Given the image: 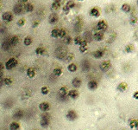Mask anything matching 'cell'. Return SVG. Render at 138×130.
Wrapping results in <instances>:
<instances>
[{"label":"cell","mask_w":138,"mask_h":130,"mask_svg":"<svg viewBox=\"0 0 138 130\" xmlns=\"http://www.w3.org/2000/svg\"><path fill=\"white\" fill-rule=\"evenodd\" d=\"M17 64H18V61L16 58H14V57H11V58H10L6 63H5L4 66L6 69L12 70L14 68H16V67L17 66Z\"/></svg>","instance_id":"1"},{"label":"cell","mask_w":138,"mask_h":130,"mask_svg":"<svg viewBox=\"0 0 138 130\" xmlns=\"http://www.w3.org/2000/svg\"><path fill=\"white\" fill-rule=\"evenodd\" d=\"M50 116L48 115H43L41 116V120L40 122V124L42 128H48L50 124Z\"/></svg>","instance_id":"2"},{"label":"cell","mask_w":138,"mask_h":130,"mask_svg":"<svg viewBox=\"0 0 138 130\" xmlns=\"http://www.w3.org/2000/svg\"><path fill=\"white\" fill-rule=\"evenodd\" d=\"M14 18V14L11 11H4L2 14V19L5 22H11Z\"/></svg>","instance_id":"3"},{"label":"cell","mask_w":138,"mask_h":130,"mask_svg":"<svg viewBox=\"0 0 138 130\" xmlns=\"http://www.w3.org/2000/svg\"><path fill=\"white\" fill-rule=\"evenodd\" d=\"M66 117L69 121H75L78 118V115H77V113L74 110H68V112L66 115Z\"/></svg>","instance_id":"4"},{"label":"cell","mask_w":138,"mask_h":130,"mask_svg":"<svg viewBox=\"0 0 138 130\" xmlns=\"http://www.w3.org/2000/svg\"><path fill=\"white\" fill-rule=\"evenodd\" d=\"M89 14H90V16H92V17H100L101 12H100V10H99L98 7H92L90 10V11H89Z\"/></svg>","instance_id":"5"},{"label":"cell","mask_w":138,"mask_h":130,"mask_svg":"<svg viewBox=\"0 0 138 130\" xmlns=\"http://www.w3.org/2000/svg\"><path fill=\"white\" fill-rule=\"evenodd\" d=\"M111 64L110 61H104V62L100 64L99 68H100V69L102 70V71L105 72V71H107V70H109L110 68H111Z\"/></svg>","instance_id":"6"},{"label":"cell","mask_w":138,"mask_h":130,"mask_svg":"<svg viewBox=\"0 0 138 130\" xmlns=\"http://www.w3.org/2000/svg\"><path fill=\"white\" fill-rule=\"evenodd\" d=\"M107 27H108V25H107V24H106V22L104 20H100V21H99V22H98L97 28H98V30H99V31H106Z\"/></svg>","instance_id":"7"},{"label":"cell","mask_w":138,"mask_h":130,"mask_svg":"<svg viewBox=\"0 0 138 130\" xmlns=\"http://www.w3.org/2000/svg\"><path fill=\"white\" fill-rule=\"evenodd\" d=\"M59 21V16L56 13H52L50 14V16L48 17V22L51 24H57Z\"/></svg>","instance_id":"8"},{"label":"cell","mask_w":138,"mask_h":130,"mask_svg":"<svg viewBox=\"0 0 138 130\" xmlns=\"http://www.w3.org/2000/svg\"><path fill=\"white\" fill-rule=\"evenodd\" d=\"M39 108L42 112H48L50 109V104L47 101H43L39 104Z\"/></svg>","instance_id":"9"},{"label":"cell","mask_w":138,"mask_h":130,"mask_svg":"<svg viewBox=\"0 0 138 130\" xmlns=\"http://www.w3.org/2000/svg\"><path fill=\"white\" fill-rule=\"evenodd\" d=\"M87 87L90 90H96L99 87V83L97 81L95 80H91L89 81V82L87 83Z\"/></svg>","instance_id":"10"},{"label":"cell","mask_w":138,"mask_h":130,"mask_svg":"<svg viewBox=\"0 0 138 130\" xmlns=\"http://www.w3.org/2000/svg\"><path fill=\"white\" fill-rule=\"evenodd\" d=\"M23 9H24V6L17 3V4H16L14 6V9H13L14 14L15 15H21L22 13V11H23Z\"/></svg>","instance_id":"11"},{"label":"cell","mask_w":138,"mask_h":130,"mask_svg":"<svg viewBox=\"0 0 138 130\" xmlns=\"http://www.w3.org/2000/svg\"><path fill=\"white\" fill-rule=\"evenodd\" d=\"M93 37H94V40H95V41L100 42V41H103V40H104V33H103L102 31H99V32L94 33Z\"/></svg>","instance_id":"12"},{"label":"cell","mask_w":138,"mask_h":130,"mask_svg":"<svg viewBox=\"0 0 138 130\" xmlns=\"http://www.w3.org/2000/svg\"><path fill=\"white\" fill-rule=\"evenodd\" d=\"M68 96L71 99H77L79 97V91L76 90V89H71V90L68 91Z\"/></svg>","instance_id":"13"},{"label":"cell","mask_w":138,"mask_h":130,"mask_svg":"<svg viewBox=\"0 0 138 130\" xmlns=\"http://www.w3.org/2000/svg\"><path fill=\"white\" fill-rule=\"evenodd\" d=\"M81 83H82V81L80 80L79 77H75V78H73V81H72V85L74 88H76V89L79 88L80 86H81Z\"/></svg>","instance_id":"14"},{"label":"cell","mask_w":138,"mask_h":130,"mask_svg":"<svg viewBox=\"0 0 138 130\" xmlns=\"http://www.w3.org/2000/svg\"><path fill=\"white\" fill-rule=\"evenodd\" d=\"M92 57L96 59H100L104 57V52H103L101 50H98L92 53Z\"/></svg>","instance_id":"15"},{"label":"cell","mask_w":138,"mask_h":130,"mask_svg":"<svg viewBox=\"0 0 138 130\" xmlns=\"http://www.w3.org/2000/svg\"><path fill=\"white\" fill-rule=\"evenodd\" d=\"M26 74H27V76L29 78H34L36 76V70L33 68H29L26 71Z\"/></svg>","instance_id":"16"},{"label":"cell","mask_w":138,"mask_h":130,"mask_svg":"<svg viewBox=\"0 0 138 130\" xmlns=\"http://www.w3.org/2000/svg\"><path fill=\"white\" fill-rule=\"evenodd\" d=\"M59 94H60V96H61V97H65V96H67V94H68V89H67V87H61L60 89V90H59Z\"/></svg>","instance_id":"17"},{"label":"cell","mask_w":138,"mask_h":130,"mask_svg":"<svg viewBox=\"0 0 138 130\" xmlns=\"http://www.w3.org/2000/svg\"><path fill=\"white\" fill-rule=\"evenodd\" d=\"M121 9L123 12H125V13H129V12H130V10H131V6H130V4H129V3H123V4H122Z\"/></svg>","instance_id":"18"},{"label":"cell","mask_w":138,"mask_h":130,"mask_svg":"<svg viewBox=\"0 0 138 130\" xmlns=\"http://www.w3.org/2000/svg\"><path fill=\"white\" fill-rule=\"evenodd\" d=\"M35 10V7L32 3H27L25 5H24V10L27 12H33Z\"/></svg>","instance_id":"19"},{"label":"cell","mask_w":138,"mask_h":130,"mask_svg":"<svg viewBox=\"0 0 138 130\" xmlns=\"http://www.w3.org/2000/svg\"><path fill=\"white\" fill-rule=\"evenodd\" d=\"M9 129H10V130H20V125H19L18 122H13L10 124Z\"/></svg>","instance_id":"20"},{"label":"cell","mask_w":138,"mask_h":130,"mask_svg":"<svg viewBox=\"0 0 138 130\" xmlns=\"http://www.w3.org/2000/svg\"><path fill=\"white\" fill-rule=\"evenodd\" d=\"M127 89H128V85H127V83H125V82H121V83H119L118 86V90L121 91V92L126 91Z\"/></svg>","instance_id":"21"},{"label":"cell","mask_w":138,"mask_h":130,"mask_svg":"<svg viewBox=\"0 0 138 130\" xmlns=\"http://www.w3.org/2000/svg\"><path fill=\"white\" fill-rule=\"evenodd\" d=\"M9 42H10V44H11L12 46H14V45H17V43H19V37L17 36H11V37L10 38Z\"/></svg>","instance_id":"22"},{"label":"cell","mask_w":138,"mask_h":130,"mask_svg":"<svg viewBox=\"0 0 138 130\" xmlns=\"http://www.w3.org/2000/svg\"><path fill=\"white\" fill-rule=\"evenodd\" d=\"M33 43V39L31 36H27L24 37L23 39V44L25 45V46H29V45H31Z\"/></svg>","instance_id":"23"},{"label":"cell","mask_w":138,"mask_h":130,"mask_svg":"<svg viewBox=\"0 0 138 130\" xmlns=\"http://www.w3.org/2000/svg\"><path fill=\"white\" fill-rule=\"evenodd\" d=\"M60 7V2L58 1V0H55V2H53L51 5V9L53 10H58Z\"/></svg>","instance_id":"24"},{"label":"cell","mask_w":138,"mask_h":130,"mask_svg":"<svg viewBox=\"0 0 138 130\" xmlns=\"http://www.w3.org/2000/svg\"><path fill=\"white\" fill-rule=\"evenodd\" d=\"M90 68H91V65L88 61H85V62L82 63V69L84 71H88V70H90Z\"/></svg>","instance_id":"25"},{"label":"cell","mask_w":138,"mask_h":130,"mask_svg":"<svg viewBox=\"0 0 138 130\" xmlns=\"http://www.w3.org/2000/svg\"><path fill=\"white\" fill-rule=\"evenodd\" d=\"M14 117L17 119H22L23 117V111L21 109H18L14 113Z\"/></svg>","instance_id":"26"},{"label":"cell","mask_w":138,"mask_h":130,"mask_svg":"<svg viewBox=\"0 0 138 130\" xmlns=\"http://www.w3.org/2000/svg\"><path fill=\"white\" fill-rule=\"evenodd\" d=\"M67 69H68L69 72H76L77 69H78V66L75 64H70L67 66Z\"/></svg>","instance_id":"27"},{"label":"cell","mask_w":138,"mask_h":130,"mask_svg":"<svg viewBox=\"0 0 138 130\" xmlns=\"http://www.w3.org/2000/svg\"><path fill=\"white\" fill-rule=\"evenodd\" d=\"M129 125L131 129H137V127L138 126V120H136V119H132V120L130 121L129 122Z\"/></svg>","instance_id":"28"},{"label":"cell","mask_w":138,"mask_h":130,"mask_svg":"<svg viewBox=\"0 0 138 130\" xmlns=\"http://www.w3.org/2000/svg\"><path fill=\"white\" fill-rule=\"evenodd\" d=\"M10 46H11V44H10V43L9 41H4V42H3V43H2V49L4 50H10Z\"/></svg>","instance_id":"29"},{"label":"cell","mask_w":138,"mask_h":130,"mask_svg":"<svg viewBox=\"0 0 138 130\" xmlns=\"http://www.w3.org/2000/svg\"><path fill=\"white\" fill-rule=\"evenodd\" d=\"M53 73L55 76H60L62 75V69L61 68H55L53 70Z\"/></svg>","instance_id":"30"},{"label":"cell","mask_w":138,"mask_h":130,"mask_svg":"<svg viewBox=\"0 0 138 130\" xmlns=\"http://www.w3.org/2000/svg\"><path fill=\"white\" fill-rule=\"evenodd\" d=\"M59 31L60 29H54L51 31V36L53 38H58L59 37Z\"/></svg>","instance_id":"31"},{"label":"cell","mask_w":138,"mask_h":130,"mask_svg":"<svg viewBox=\"0 0 138 130\" xmlns=\"http://www.w3.org/2000/svg\"><path fill=\"white\" fill-rule=\"evenodd\" d=\"M45 53V49L43 47H38L36 50V54L38 56H41Z\"/></svg>","instance_id":"32"},{"label":"cell","mask_w":138,"mask_h":130,"mask_svg":"<svg viewBox=\"0 0 138 130\" xmlns=\"http://www.w3.org/2000/svg\"><path fill=\"white\" fill-rule=\"evenodd\" d=\"M134 50V45L133 44H128L125 46V51L127 53H131Z\"/></svg>","instance_id":"33"},{"label":"cell","mask_w":138,"mask_h":130,"mask_svg":"<svg viewBox=\"0 0 138 130\" xmlns=\"http://www.w3.org/2000/svg\"><path fill=\"white\" fill-rule=\"evenodd\" d=\"M67 7H68V8L70 9V10H71V9H73L75 7V2L73 1V0H69V1H67Z\"/></svg>","instance_id":"34"},{"label":"cell","mask_w":138,"mask_h":130,"mask_svg":"<svg viewBox=\"0 0 138 130\" xmlns=\"http://www.w3.org/2000/svg\"><path fill=\"white\" fill-rule=\"evenodd\" d=\"M67 36V31H66L65 29H60V31H59V37L60 38H64Z\"/></svg>","instance_id":"35"},{"label":"cell","mask_w":138,"mask_h":130,"mask_svg":"<svg viewBox=\"0 0 138 130\" xmlns=\"http://www.w3.org/2000/svg\"><path fill=\"white\" fill-rule=\"evenodd\" d=\"M82 37L80 36H75L74 37V39H73V42H74V43L76 45H79L80 44V43L82 42Z\"/></svg>","instance_id":"36"},{"label":"cell","mask_w":138,"mask_h":130,"mask_svg":"<svg viewBox=\"0 0 138 130\" xmlns=\"http://www.w3.org/2000/svg\"><path fill=\"white\" fill-rule=\"evenodd\" d=\"M41 93L43 96H46V95H48V93H49V89H48V87L44 86V87H42L41 89Z\"/></svg>","instance_id":"37"},{"label":"cell","mask_w":138,"mask_h":130,"mask_svg":"<svg viewBox=\"0 0 138 130\" xmlns=\"http://www.w3.org/2000/svg\"><path fill=\"white\" fill-rule=\"evenodd\" d=\"M25 23H26L25 19H24V18H21V19H19V20L17 22V26H19V27H22V26H24Z\"/></svg>","instance_id":"38"},{"label":"cell","mask_w":138,"mask_h":130,"mask_svg":"<svg viewBox=\"0 0 138 130\" xmlns=\"http://www.w3.org/2000/svg\"><path fill=\"white\" fill-rule=\"evenodd\" d=\"M12 83V79L10 77H6V78L3 79V84L5 85H11Z\"/></svg>","instance_id":"39"},{"label":"cell","mask_w":138,"mask_h":130,"mask_svg":"<svg viewBox=\"0 0 138 130\" xmlns=\"http://www.w3.org/2000/svg\"><path fill=\"white\" fill-rule=\"evenodd\" d=\"M64 41H65V43H67V44H70V43L73 42V38L71 37L70 36H66L65 37H64Z\"/></svg>","instance_id":"40"},{"label":"cell","mask_w":138,"mask_h":130,"mask_svg":"<svg viewBox=\"0 0 138 130\" xmlns=\"http://www.w3.org/2000/svg\"><path fill=\"white\" fill-rule=\"evenodd\" d=\"M137 20H138V18H137V17H136V16H132V17H130V24H137Z\"/></svg>","instance_id":"41"},{"label":"cell","mask_w":138,"mask_h":130,"mask_svg":"<svg viewBox=\"0 0 138 130\" xmlns=\"http://www.w3.org/2000/svg\"><path fill=\"white\" fill-rule=\"evenodd\" d=\"M79 51L81 53H85V52L87 51V46H79Z\"/></svg>","instance_id":"42"},{"label":"cell","mask_w":138,"mask_h":130,"mask_svg":"<svg viewBox=\"0 0 138 130\" xmlns=\"http://www.w3.org/2000/svg\"><path fill=\"white\" fill-rule=\"evenodd\" d=\"M73 59V54H69V55H67V57H66V60H67V62H70V61H72Z\"/></svg>","instance_id":"43"},{"label":"cell","mask_w":138,"mask_h":130,"mask_svg":"<svg viewBox=\"0 0 138 130\" xmlns=\"http://www.w3.org/2000/svg\"><path fill=\"white\" fill-rule=\"evenodd\" d=\"M63 11L65 12V13H68V12L70 11V9L67 6V5H65V6L63 7Z\"/></svg>","instance_id":"44"},{"label":"cell","mask_w":138,"mask_h":130,"mask_svg":"<svg viewBox=\"0 0 138 130\" xmlns=\"http://www.w3.org/2000/svg\"><path fill=\"white\" fill-rule=\"evenodd\" d=\"M38 25H39V22H38V21H34V22H33V25H32L33 28H36Z\"/></svg>","instance_id":"45"},{"label":"cell","mask_w":138,"mask_h":130,"mask_svg":"<svg viewBox=\"0 0 138 130\" xmlns=\"http://www.w3.org/2000/svg\"><path fill=\"white\" fill-rule=\"evenodd\" d=\"M4 68H5L4 64H3V63L0 62V69H1V70H3V69H4Z\"/></svg>","instance_id":"46"},{"label":"cell","mask_w":138,"mask_h":130,"mask_svg":"<svg viewBox=\"0 0 138 130\" xmlns=\"http://www.w3.org/2000/svg\"><path fill=\"white\" fill-rule=\"evenodd\" d=\"M133 97L135 98V99H138V91H137V92L134 93L133 95Z\"/></svg>","instance_id":"47"},{"label":"cell","mask_w":138,"mask_h":130,"mask_svg":"<svg viewBox=\"0 0 138 130\" xmlns=\"http://www.w3.org/2000/svg\"><path fill=\"white\" fill-rule=\"evenodd\" d=\"M3 84V78H0V89L2 88Z\"/></svg>","instance_id":"48"},{"label":"cell","mask_w":138,"mask_h":130,"mask_svg":"<svg viewBox=\"0 0 138 130\" xmlns=\"http://www.w3.org/2000/svg\"><path fill=\"white\" fill-rule=\"evenodd\" d=\"M3 70L0 69V78H3Z\"/></svg>","instance_id":"49"},{"label":"cell","mask_w":138,"mask_h":130,"mask_svg":"<svg viewBox=\"0 0 138 130\" xmlns=\"http://www.w3.org/2000/svg\"><path fill=\"white\" fill-rule=\"evenodd\" d=\"M21 1H22V3H28V1H29V0H21Z\"/></svg>","instance_id":"50"},{"label":"cell","mask_w":138,"mask_h":130,"mask_svg":"<svg viewBox=\"0 0 138 130\" xmlns=\"http://www.w3.org/2000/svg\"><path fill=\"white\" fill-rule=\"evenodd\" d=\"M0 29H1V23H0Z\"/></svg>","instance_id":"51"},{"label":"cell","mask_w":138,"mask_h":130,"mask_svg":"<svg viewBox=\"0 0 138 130\" xmlns=\"http://www.w3.org/2000/svg\"><path fill=\"white\" fill-rule=\"evenodd\" d=\"M137 130H138V126H137Z\"/></svg>","instance_id":"52"},{"label":"cell","mask_w":138,"mask_h":130,"mask_svg":"<svg viewBox=\"0 0 138 130\" xmlns=\"http://www.w3.org/2000/svg\"><path fill=\"white\" fill-rule=\"evenodd\" d=\"M79 1H84V0H79Z\"/></svg>","instance_id":"53"},{"label":"cell","mask_w":138,"mask_h":130,"mask_svg":"<svg viewBox=\"0 0 138 130\" xmlns=\"http://www.w3.org/2000/svg\"><path fill=\"white\" fill-rule=\"evenodd\" d=\"M137 5H138V0H137Z\"/></svg>","instance_id":"54"},{"label":"cell","mask_w":138,"mask_h":130,"mask_svg":"<svg viewBox=\"0 0 138 130\" xmlns=\"http://www.w3.org/2000/svg\"><path fill=\"white\" fill-rule=\"evenodd\" d=\"M0 3H1V0H0Z\"/></svg>","instance_id":"55"}]
</instances>
